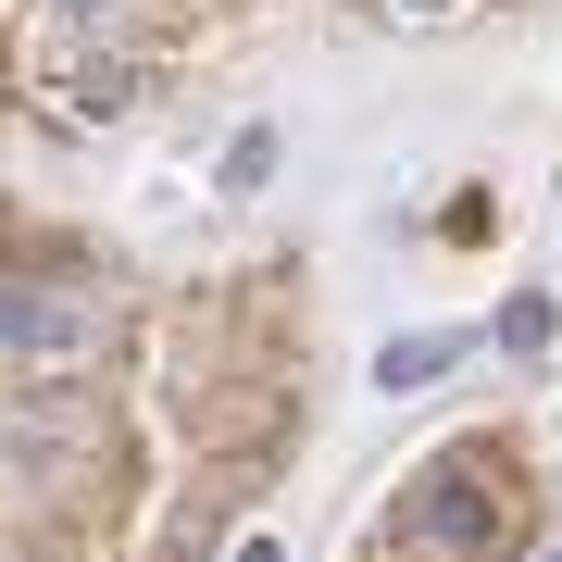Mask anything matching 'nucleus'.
<instances>
[{"label": "nucleus", "mask_w": 562, "mask_h": 562, "mask_svg": "<svg viewBox=\"0 0 562 562\" xmlns=\"http://www.w3.org/2000/svg\"><path fill=\"white\" fill-rule=\"evenodd\" d=\"M88 350H101V313H88L76 288H25V276H0V362H38V375H76Z\"/></svg>", "instance_id": "nucleus-1"}, {"label": "nucleus", "mask_w": 562, "mask_h": 562, "mask_svg": "<svg viewBox=\"0 0 562 562\" xmlns=\"http://www.w3.org/2000/svg\"><path fill=\"white\" fill-rule=\"evenodd\" d=\"M50 13H101V0H50Z\"/></svg>", "instance_id": "nucleus-4"}, {"label": "nucleus", "mask_w": 562, "mask_h": 562, "mask_svg": "<svg viewBox=\"0 0 562 562\" xmlns=\"http://www.w3.org/2000/svg\"><path fill=\"white\" fill-rule=\"evenodd\" d=\"M401 538L413 550H487V538H501V501H487L475 475H438V487L401 501Z\"/></svg>", "instance_id": "nucleus-2"}, {"label": "nucleus", "mask_w": 562, "mask_h": 562, "mask_svg": "<svg viewBox=\"0 0 562 562\" xmlns=\"http://www.w3.org/2000/svg\"><path fill=\"white\" fill-rule=\"evenodd\" d=\"M375 375H387V387H438V375H450V338H387Z\"/></svg>", "instance_id": "nucleus-3"}, {"label": "nucleus", "mask_w": 562, "mask_h": 562, "mask_svg": "<svg viewBox=\"0 0 562 562\" xmlns=\"http://www.w3.org/2000/svg\"><path fill=\"white\" fill-rule=\"evenodd\" d=\"M550 562H562V550H550Z\"/></svg>", "instance_id": "nucleus-5"}]
</instances>
